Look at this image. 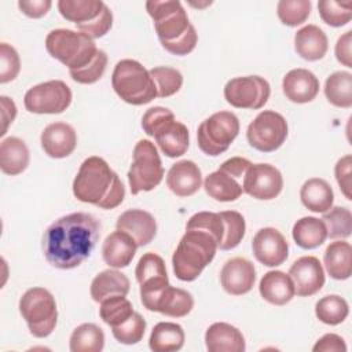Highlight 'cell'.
<instances>
[{
  "mask_svg": "<svg viewBox=\"0 0 352 352\" xmlns=\"http://www.w3.org/2000/svg\"><path fill=\"white\" fill-rule=\"evenodd\" d=\"M135 275L140 286V301L147 309L158 294L169 285L165 261L161 256L147 252L139 258Z\"/></svg>",
  "mask_w": 352,
  "mask_h": 352,
  "instance_id": "13",
  "label": "cell"
},
{
  "mask_svg": "<svg viewBox=\"0 0 352 352\" xmlns=\"http://www.w3.org/2000/svg\"><path fill=\"white\" fill-rule=\"evenodd\" d=\"M192 307L194 298L191 293L184 289L168 285L153 301L148 311L160 312L170 318H183L191 312Z\"/></svg>",
  "mask_w": 352,
  "mask_h": 352,
  "instance_id": "24",
  "label": "cell"
},
{
  "mask_svg": "<svg viewBox=\"0 0 352 352\" xmlns=\"http://www.w3.org/2000/svg\"><path fill=\"white\" fill-rule=\"evenodd\" d=\"M324 95L336 107L349 109L352 106V74L349 72H334L324 82Z\"/></svg>",
  "mask_w": 352,
  "mask_h": 352,
  "instance_id": "36",
  "label": "cell"
},
{
  "mask_svg": "<svg viewBox=\"0 0 352 352\" xmlns=\"http://www.w3.org/2000/svg\"><path fill=\"white\" fill-rule=\"evenodd\" d=\"M45 48L69 70H78L89 65L99 50L91 37L72 29L51 30L45 37Z\"/></svg>",
  "mask_w": 352,
  "mask_h": 352,
  "instance_id": "6",
  "label": "cell"
},
{
  "mask_svg": "<svg viewBox=\"0 0 352 352\" xmlns=\"http://www.w3.org/2000/svg\"><path fill=\"white\" fill-rule=\"evenodd\" d=\"M258 290L261 297L272 305H285L296 294L292 278L283 271H268L264 274Z\"/></svg>",
  "mask_w": 352,
  "mask_h": 352,
  "instance_id": "26",
  "label": "cell"
},
{
  "mask_svg": "<svg viewBox=\"0 0 352 352\" xmlns=\"http://www.w3.org/2000/svg\"><path fill=\"white\" fill-rule=\"evenodd\" d=\"M186 230H202L210 234L217 243V249L224 236L223 219L220 213L214 212H198L192 214L186 224Z\"/></svg>",
  "mask_w": 352,
  "mask_h": 352,
  "instance_id": "45",
  "label": "cell"
},
{
  "mask_svg": "<svg viewBox=\"0 0 352 352\" xmlns=\"http://www.w3.org/2000/svg\"><path fill=\"white\" fill-rule=\"evenodd\" d=\"M292 235L297 246L309 250L319 248L326 241L327 230L322 219L305 216L294 223Z\"/></svg>",
  "mask_w": 352,
  "mask_h": 352,
  "instance_id": "33",
  "label": "cell"
},
{
  "mask_svg": "<svg viewBox=\"0 0 352 352\" xmlns=\"http://www.w3.org/2000/svg\"><path fill=\"white\" fill-rule=\"evenodd\" d=\"M300 199L302 205L315 213L327 212L334 202L331 186L320 177H312L304 182L300 188Z\"/></svg>",
  "mask_w": 352,
  "mask_h": 352,
  "instance_id": "30",
  "label": "cell"
},
{
  "mask_svg": "<svg viewBox=\"0 0 352 352\" xmlns=\"http://www.w3.org/2000/svg\"><path fill=\"white\" fill-rule=\"evenodd\" d=\"M157 88L158 98H168L179 92L183 85V76L177 69L169 66H157L148 70Z\"/></svg>",
  "mask_w": 352,
  "mask_h": 352,
  "instance_id": "42",
  "label": "cell"
},
{
  "mask_svg": "<svg viewBox=\"0 0 352 352\" xmlns=\"http://www.w3.org/2000/svg\"><path fill=\"white\" fill-rule=\"evenodd\" d=\"M107 66V55L103 50H98L89 65L78 70H69L70 77L78 84H94L102 78Z\"/></svg>",
  "mask_w": 352,
  "mask_h": 352,
  "instance_id": "47",
  "label": "cell"
},
{
  "mask_svg": "<svg viewBox=\"0 0 352 352\" xmlns=\"http://www.w3.org/2000/svg\"><path fill=\"white\" fill-rule=\"evenodd\" d=\"M132 164L128 170V183L133 195L154 190L164 179V168L153 142L139 140L132 153Z\"/></svg>",
  "mask_w": 352,
  "mask_h": 352,
  "instance_id": "8",
  "label": "cell"
},
{
  "mask_svg": "<svg viewBox=\"0 0 352 352\" xmlns=\"http://www.w3.org/2000/svg\"><path fill=\"white\" fill-rule=\"evenodd\" d=\"M327 274L337 280H345L352 274V248L345 241L331 242L323 254Z\"/></svg>",
  "mask_w": 352,
  "mask_h": 352,
  "instance_id": "32",
  "label": "cell"
},
{
  "mask_svg": "<svg viewBox=\"0 0 352 352\" xmlns=\"http://www.w3.org/2000/svg\"><path fill=\"white\" fill-rule=\"evenodd\" d=\"M117 230L129 234L138 246L148 245L157 234L154 216L143 209H128L121 213L116 223Z\"/></svg>",
  "mask_w": 352,
  "mask_h": 352,
  "instance_id": "19",
  "label": "cell"
},
{
  "mask_svg": "<svg viewBox=\"0 0 352 352\" xmlns=\"http://www.w3.org/2000/svg\"><path fill=\"white\" fill-rule=\"evenodd\" d=\"M176 120L175 114L166 109V107H161V106H154L146 110V113L142 117V128L143 131L148 135L153 136L169 121Z\"/></svg>",
  "mask_w": 352,
  "mask_h": 352,
  "instance_id": "49",
  "label": "cell"
},
{
  "mask_svg": "<svg viewBox=\"0 0 352 352\" xmlns=\"http://www.w3.org/2000/svg\"><path fill=\"white\" fill-rule=\"evenodd\" d=\"M154 139L160 150L169 158L182 157L190 143V135L187 126L176 120L165 124L155 135Z\"/></svg>",
  "mask_w": 352,
  "mask_h": 352,
  "instance_id": "27",
  "label": "cell"
},
{
  "mask_svg": "<svg viewBox=\"0 0 352 352\" xmlns=\"http://www.w3.org/2000/svg\"><path fill=\"white\" fill-rule=\"evenodd\" d=\"M318 10L322 21L333 28H341L346 25L352 18V1H334L320 0Z\"/></svg>",
  "mask_w": 352,
  "mask_h": 352,
  "instance_id": "43",
  "label": "cell"
},
{
  "mask_svg": "<svg viewBox=\"0 0 352 352\" xmlns=\"http://www.w3.org/2000/svg\"><path fill=\"white\" fill-rule=\"evenodd\" d=\"M111 25H113L111 10L107 6H104L103 11L100 12V15L98 18H95L91 22L76 25V26H77L78 32L87 34L88 37H91L94 40V38L103 37L111 29Z\"/></svg>",
  "mask_w": 352,
  "mask_h": 352,
  "instance_id": "50",
  "label": "cell"
},
{
  "mask_svg": "<svg viewBox=\"0 0 352 352\" xmlns=\"http://www.w3.org/2000/svg\"><path fill=\"white\" fill-rule=\"evenodd\" d=\"M129 279L117 268L104 270L99 272L91 282L89 293L94 301L102 302L111 296H126L129 292Z\"/></svg>",
  "mask_w": 352,
  "mask_h": 352,
  "instance_id": "29",
  "label": "cell"
},
{
  "mask_svg": "<svg viewBox=\"0 0 352 352\" xmlns=\"http://www.w3.org/2000/svg\"><path fill=\"white\" fill-rule=\"evenodd\" d=\"M334 173H336V180L340 186L341 192L345 195L346 199H352V184H351V175H352V157L351 154L344 155L340 158L334 166Z\"/></svg>",
  "mask_w": 352,
  "mask_h": 352,
  "instance_id": "51",
  "label": "cell"
},
{
  "mask_svg": "<svg viewBox=\"0 0 352 352\" xmlns=\"http://www.w3.org/2000/svg\"><path fill=\"white\" fill-rule=\"evenodd\" d=\"M52 3L50 0H19L18 7L19 10L29 18H41L47 15Z\"/></svg>",
  "mask_w": 352,
  "mask_h": 352,
  "instance_id": "53",
  "label": "cell"
},
{
  "mask_svg": "<svg viewBox=\"0 0 352 352\" xmlns=\"http://www.w3.org/2000/svg\"><path fill=\"white\" fill-rule=\"evenodd\" d=\"M327 236L331 239H345L352 234V213L345 206H331L322 217Z\"/></svg>",
  "mask_w": 352,
  "mask_h": 352,
  "instance_id": "40",
  "label": "cell"
},
{
  "mask_svg": "<svg viewBox=\"0 0 352 352\" xmlns=\"http://www.w3.org/2000/svg\"><path fill=\"white\" fill-rule=\"evenodd\" d=\"M282 188V173L271 164H252L243 176V192L256 199H274L280 194Z\"/></svg>",
  "mask_w": 352,
  "mask_h": 352,
  "instance_id": "14",
  "label": "cell"
},
{
  "mask_svg": "<svg viewBox=\"0 0 352 352\" xmlns=\"http://www.w3.org/2000/svg\"><path fill=\"white\" fill-rule=\"evenodd\" d=\"M271 94L268 81L260 76L235 77L227 81L224 98L227 103L236 109H261Z\"/></svg>",
  "mask_w": 352,
  "mask_h": 352,
  "instance_id": "12",
  "label": "cell"
},
{
  "mask_svg": "<svg viewBox=\"0 0 352 352\" xmlns=\"http://www.w3.org/2000/svg\"><path fill=\"white\" fill-rule=\"evenodd\" d=\"M72 89L62 80H50L28 89L23 104L36 114H59L72 103Z\"/></svg>",
  "mask_w": 352,
  "mask_h": 352,
  "instance_id": "11",
  "label": "cell"
},
{
  "mask_svg": "<svg viewBox=\"0 0 352 352\" xmlns=\"http://www.w3.org/2000/svg\"><path fill=\"white\" fill-rule=\"evenodd\" d=\"M21 70V59L16 50L7 44H0V82L6 84L12 81Z\"/></svg>",
  "mask_w": 352,
  "mask_h": 352,
  "instance_id": "48",
  "label": "cell"
},
{
  "mask_svg": "<svg viewBox=\"0 0 352 352\" xmlns=\"http://www.w3.org/2000/svg\"><path fill=\"white\" fill-rule=\"evenodd\" d=\"M314 352H345L346 351V344L345 340L334 333L324 334L320 337L316 344L312 348Z\"/></svg>",
  "mask_w": 352,
  "mask_h": 352,
  "instance_id": "52",
  "label": "cell"
},
{
  "mask_svg": "<svg viewBox=\"0 0 352 352\" xmlns=\"http://www.w3.org/2000/svg\"><path fill=\"white\" fill-rule=\"evenodd\" d=\"M184 330L173 322L157 323L150 334L148 346L154 352H175L184 345Z\"/></svg>",
  "mask_w": 352,
  "mask_h": 352,
  "instance_id": "34",
  "label": "cell"
},
{
  "mask_svg": "<svg viewBox=\"0 0 352 352\" xmlns=\"http://www.w3.org/2000/svg\"><path fill=\"white\" fill-rule=\"evenodd\" d=\"M214 238L202 230H186L172 256L175 276L183 282L195 280L216 256Z\"/></svg>",
  "mask_w": 352,
  "mask_h": 352,
  "instance_id": "4",
  "label": "cell"
},
{
  "mask_svg": "<svg viewBox=\"0 0 352 352\" xmlns=\"http://www.w3.org/2000/svg\"><path fill=\"white\" fill-rule=\"evenodd\" d=\"M256 282V268L245 257L227 260L220 271V283L231 296H242L252 290Z\"/></svg>",
  "mask_w": 352,
  "mask_h": 352,
  "instance_id": "17",
  "label": "cell"
},
{
  "mask_svg": "<svg viewBox=\"0 0 352 352\" xmlns=\"http://www.w3.org/2000/svg\"><path fill=\"white\" fill-rule=\"evenodd\" d=\"M102 0H59L58 10L60 15L76 25L87 23L100 15L104 8Z\"/></svg>",
  "mask_w": 352,
  "mask_h": 352,
  "instance_id": "35",
  "label": "cell"
},
{
  "mask_svg": "<svg viewBox=\"0 0 352 352\" xmlns=\"http://www.w3.org/2000/svg\"><path fill=\"white\" fill-rule=\"evenodd\" d=\"M252 250L256 260L265 267H278L283 264L289 256L286 238L274 227H264L254 234Z\"/></svg>",
  "mask_w": 352,
  "mask_h": 352,
  "instance_id": "15",
  "label": "cell"
},
{
  "mask_svg": "<svg viewBox=\"0 0 352 352\" xmlns=\"http://www.w3.org/2000/svg\"><path fill=\"white\" fill-rule=\"evenodd\" d=\"M204 188L210 198L219 202L235 201L243 192L238 179L220 168L205 177Z\"/></svg>",
  "mask_w": 352,
  "mask_h": 352,
  "instance_id": "31",
  "label": "cell"
},
{
  "mask_svg": "<svg viewBox=\"0 0 352 352\" xmlns=\"http://www.w3.org/2000/svg\"><path fill=\"white\" fill-rule=\"evenodd\" d=\"M146 330V320L139 312H133L129 319L122 322L120 326L111 327L114 338L125 345H133L142 341Z\"/></svg>",
  "mask_w": 352,
  "mask_h": 352,
  "instance_id": "46",
  "label": "cell"
},
{
  "mask_svg": "<svg viewBox=\"0 0 352 352\" xmlns=\"http://www.w3.org/2000/svg\"><path fill=\"white\" fill-rule=\"evenodd\" d=\"M114 92L126 103L142 106L157 98V88L150 72L135 59H121L111 74Z\"/></svg>",
  "mask_w": 352,
  "mask_h": 352,
  "instance_id": "5",
  "label": "cell"
},
{
  "mask_svg": "<svg viewBox=\"0 0 352 352\" xmlns=\"http://www.w3.org/2000/svg\"><path fill=\"white\" fill-rule=\"evenodd\" d=\"M287 131V122L282 114L264 110L249 124L246 139L253 148L261 153H272L285 143Z\"/></svg>",
  "mask_w": 352,
  "mask_h": 352,
  "instance_id": "10",
  "label": "cell"
},
{
  "mask_svg": "<svg viewBox=\"0 0 352 352\" xmlns=\"http://www.w3.org/2000/svg\"><path fill=\"white\" fill-rule=\"evenodd\" d=\"M69 346L72 352H100L104 346V333L95 323H82L73 330Z\"/></svg>",
  "mask_w": 352,
  "mask_h": 352,
  "instance_id": "37",
  "label": "cell"
},
{
  "mask_svg": "<svg viewBox=\"0 0 352 352\" xmlns=\"http://www.w3.org/2000/svg\"><path fill=\"white\" fill-rule=\"evenodd\" d=\"M190 4H191L192 7H198V8H202V7L210 6V4H212V1H205V3H202V4H199V3H192V1H190Z\"/></svg>",
  "mask_w": 352,
  "mask_h": 352,
  "instance_id": "57",
  "label": "cell"
},
{
  "mask_svg": "<svg viewBox=\"0 0 352 352\" xmlns=\"http://www.w3.org/2000/svg\"><path fill=\"white\" fill-rule=\"evenodd\" d=\"M348 314L349 307L346 300L337 294L324 296L315 305V315L324 324H340L346 319Z\"/></svg>",
  "mask_w": 352,
  "mask_h": 352,
  "instance_id": "38",
  "label": "cell"
},
{
  "mask_svg": "<svg viewBox=\"0 0 352 352\" xmlns=\"http://www.w3.org/2000/svg\"><path fill=\"white\" fill-rule=\"evenodd\" d=\"M329 48L326 33L316 25H307L294 34V50L302 59L315 62L322 59Z\"/></svg>",
  "mask_w": 352,
  "mask_h": 352,
  "instance_id": "25",
  "label": "cell"
},
{
  "mask_svg": "<svg viewBox=\"0 0 352 352\" xmlns=\"http://www.w3.org/2000/svg\"><path fill=\"white\" fill-rule=\"evenodd\" d=\"M282 89L290 102L300 104L308 103L312 102L319 92V80L307 69H292L282 80Z\"/></svg>",
  "mask_w": 352,
  "mask_h": 352,
  "instance_id": "20",
  "label": "cell"
},
{
  "mask_svg": "<svg viewBox=\"0 0 352 352\" xmlns=\"http://www.w3.org/2000/svg\"><path fill=\"white\" fill-rule=\"evenodd\" d=\"M0 104H1V118H3V129H1L0 135L4 136L8 129V125L12 124V121L16 117V106L12 99H10L8 96H4V95L0 96Z\"/></svg>",
  "mask_w": 352,
  "mask_h": 352,
  "instance_id": "56",
  "label": "cell"
},
{
  "mask_svg": "<svg viewBox=\"0 0 352 352\" xmlns=\"http://www.w3.org/2000/svg\"><path fill=\"white\" fill-rule=\"evenodd\" d=\"M19 312L33 337L45 338L56 327V301L51 292L44 287L28 289L19 300Z\"/></svg>",
  "mask_w": 352,
  "mask_h": 352,
  "instance_id": "7",
  "label": "cell"
},
{
  "mask_svg": "<svg viewBox=\"0 0 352 352\" xmlns=\"http://www.w3.org/2000/svg\"><path fill=\"white\" fill-rule=\"evenodd\" d=\"M202 184V173L199 166L190 160L177 161L170 166L166 175V186L177 197L194 195Z\"/></svg>",
  "mask_w": 352,
  "mask_h": 352,
  "instance_id": "21",
  "label": "cell"
},
{
  "mask_svg": "<svg viewBox=\"0 0 352 352\" xmlns=\"http://www.w3.org/2000/svg\"><path fill=\"white\" fill-rule=\"evenodd\" d=\"M351 45H352V32L348 30L342 36L338 37V40L336 43V50H334L337 60L346 67H352Z\"/></svg>",
  "mask_w": 352,
  "mask_h": 352,
  "instance_id": "54",
  "label": "cell"
},
{
  "mask_svg": "<svg viewBox=\"0 0 352 352\" xmlns=\"http://www.w3.org/2000/svg\"><path fill=\"white\" fill-rule=\"evenodd\" d=\"M73 194L81 202L114 209L124 201L125 187L103 158L92 155L80 165L73 180Z\"/></svg>",
  "mask_w": 352,
  "mask_h": 352,
  "instance_id": "2",
  "label": "cell"
},
{
  "mask_svg": "<svg viewBox=\"0 0 352 352\" xmlns=\"http://www.w3.org/2000/svg\"><path fill=\"white\" fill-rule=\"evenodd\" d=\"M205 345L209 352H243L246 349L241 330L226 322H216L206 329Z\"/></svg>",
  "mask_w": 352,
  "mask_h": 352,
  "instance_id": "23",
  "label": "cell"
},
{
  "mask_svg": "<svg viewBox=\"0 0 352 352\" xmlns=\"http://www.w3.org/2000/svg\"><path fill=\"white\" fill-rule=\"evenodd\" d=\"M311 8L309 0H280L276 6V14L283 25L294 28L308 19Z\"/></svg>",
  "mask_w": 352,
  "mask_h": 352,
  "instance_id": "44",
  "label": "cell"
},
{
  "mask_svg": "<svg viewBox=\"0 0 352 352\" xmlns=\"http://www.w3.org/2000/svg\"><path fill=\"white\" fill-rule=\"evenodd\" d=\"M99 235L100 223L92 214L76 212L62 216L43 235L44 257L55 268H76L89 257Z\"/></svg>",
  "mask_w": 352,
  "mask_h": 352,
  "instance_id": "1",
  "label": "cell"
},
{
  "mask_svg": "<svg viewBox=\"0 0 352 352\" xmlns=\"http://www.w3.org/2000/svg\"><path fill=\"white\" fill-rule=\"evenodd\" d=\"M252 165V162L246 158H242V157H232L227 161H224L221 165H220V169L228 172L230 175H232L234 177H236L238 180L242 179L248 170V168Z\"/></svg>",
  "mask_w": 352,
  "mask_h": 352,
  "instance_id": "55",
  "label": "cell"
},
{
  "mask_svg": "<svg viewBox=\"0 0 352 352\" xmlns=\"http://www.w3.org/2000/svg\"><path fill=\"white\" fill-rule=\"evenodd\" d=\"M146 10L154 22L158 40L166 51L183 48L197 34L184 7L177 0H148Z\"/></svg>",
  "mask_w": 352,
  "mask_h": 352,
  "instance_id": "3",
  "label": "cell"
},
{
  "mask_svg": "<svg viewBox=\"0 0 352 352\" xmlns=\"http://www.w3.org/2000/svg\"><path fill=\"white\" fill-rule=\"evenodd\" d=\"M220 216L224 223V236L219 249L231 250L236 248L245 236L246 223L243 216L236 210H223Z\"/></svg>",
  "mask_w": 352,
  "mask_h": 352,
  "instance_id": "41",
  "label": "cell"
},
{
  "mask_svg": "<svg viewBox=\"0 0 352 352\" xmlns=\"http://www.w3.org/2000/svg\"><path fill=\"white\" fill-rule=\"evenodd\" d=\"M238 133V117L231 111H217L199 124L197 131L198 147L206 155H220L228 150Z\"/></svg>",
  "mask_w": 352,
  "mask_h": 352,
  "instance_id": "9",
  "label": "cell"
},
{
  "mask_svg": "<svg viewBox=\"0 0 352 352\" xmlns=\"http://www.w3.org/2000/svg\"><path fill=\"white\" fill-rule=\"evenodd\" d=\"M138 248L129 234L116 230L106 236L102 245V257L111 268H125L132 263Z\"/></svg>",
  "mask_w": 352,
  "mask_h": 352,
  "instance_id": "22",
  "label": "cell"
},
{
  "mask_svg": "<svg viewBox=\"0 0 352 352\" xmlns=\"http://www.w3.org/2000/svg\"><path fill=\"white\" fill-rule=\"evenodd\" d=\"M30 154L26 143L16 138L10 136L0 143V168L1 172L10 176L22 173L29 165Z\"/></svg>",
  "mask_w": 352,
  "mask_h": 352,
  "instance_id": "28",
  "label": "cell"
},
{
  "mask_svg": "<svg viewBox=\"0 0 352 352\" xmlns=\"http://www.w3.org/2000/svg\"><path fill=\"white\" fill-rule=\"evenodd\" d=\"M289 276L293 280L294 292L300 297L314 296L324 285L323 267L314 256H302L297 258L289 270Z\"/></svg>",
  "mask_w": 352,
  "mask_h": 352,
  "instance_id": "16",
  "label": "cell"
},
{
  "mask_svg": "<svg viewBox=\"0 0 352 352\" xmlns=\"http://www.w3.org/2000/svg\"><path fill=\"white\" fill-rule=\"evenodd\" d=\"M44 153L51 158H66L77 146V133L67 122H52L47 125L40 136Z\"/></svg>",
  "mask_w": 352,
  "mask_h": 352,
  "instance_id": "18",
  "label": "cell"
},
{
  "mask_svg": "<svg viewBox=\"0 0 352 352\" xmlns=\"http://www.w3.org/2000/svg\"><path fill=\"white\" fill-rule=\"evenodd\" d=\"M133 307L125 296H111L100 302L99 315L100 319L110 327L120 326L122 322L129 319L133 314Z\"/></svg>",
  "mask_w": 352,
  "mask_h": 352,
  "instance_id": "39",
  "label": "cell"
}]
</instances>
